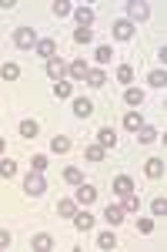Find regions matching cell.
<instances>
[{
  "mask_svg": "<svg viewBox=\"0 0 167 252\" xmlns=\"http://www.w3.org/2000/svg\"><path fill=\"white\" fill-rule=\"evenodd\" d=\"M47 192V178H44V172H30L27 178H24V195L27 198H37V195Z\"/></svg>",
  "mask_w": 167,
  "mask_h": 252,
  "instance_id": "obj_1",
  "label": "cell"
},
{
  "mask_svg": "<svg viewBox=\"0 0 167 252\" xmlns=\"http://www.w3.org/2000/svg\"><path fill=\"white\" fill-rule=\"evenodd\" d=\"M10 40H14L17 51H34V47H37V34H34L30 27H17V31L10 34Z\"/></svg>",
  "mask_w": 167,
  "mask_h": 252,
  "instance_id": "obj_2",
  "label": "cell"
},
{
  "mask_svg": "<svg viewBox=\"0 0 167 252\" xmlns=\"http://www.w3.org/2000/svg\"><path fill=\"white\" fill-rule=\"evenodd\" d=\"M127 20L137 24V20H150V3L147 0H130L127 3Z\"/></svg>",
  "mask_w": 167,
  "mask_h": 252,
  "instance_id": "obj_3",
  "label": "cell"
},
{
  "mask_svg": "<svg viewBox=\"0 0 167 252\" xmlns=\"http://www.w3.org/2000/svg\"><path fill=\"white\" fill-rule=\"evenodd\" d=\"M77 195H74V202L77 205H94L97 202V189H94L91 182H80V185H74Z\"/></svg>",
  "mask_w": 167,
  "mask_h": 252,
  "instance_id": "obj_4",
  "label": "cell"
},
{
  "mask_svg": "<svg viewBox=\"0 0 167 252\" xmlns=\"http://www.w3.org/2000/svg\"><path fill=\"white\" fill-rule=\"evenodd\" d=\"M44 74L57 84V81H64V74H67V64H64L60 58H50V61H47V67H44Z\"/></svg>",
  "mask_w": 167,
  "mask_h": 252,
  "instance_id": "obj_5",
  "label": "cell"
},
{
  "mask_svg": "<svg viewBox=\"0 0 167 252\" xmlns=\"http://www.w3.org/2000/svg\"><path fill=\"white\" fill-rule=\"evenodd\" d=\"M30 246H34V252H54V249H57V239H54L50 232H37Z\"/></svg>",
  "mask_w": 167,
  "mask_h": 252,
  "instance_id": "obj_6",
  "label": "cell"
},
{
  "mask_svg": "<svg viewBox=\"0 0 167 252\" xmlns=\"http://www.w3.org/2000/svg\"><path fill=\"white\" fill-rule=\"evenodd\" d=\"M87 71H91V67H87V61L77 58V61H71V64H67V74H64V78H71V81H84V78H87Z\"/></svg>",
  "mask_w": 167,
  "mask_h": 252,
  "instance_id": "obj_7",
  "label": "cell"
},
{
  "mask_svg": "<svg viewBox=\"0 0 167 252\" xmlns=\"http://www.w3.org/2000/svg\"><path fill=\"white\" fill-rule=\"evenodd\" d=\"M71 222H74V229H77V232H91V229H94V215L87 212V209H77Z\"/></svg>",
  "mask_w": 167,
  "mask_h": 252,
  "instance_id": "obj_8",
  "label": "cell"
},
{
  "mask_svg": "<svg viewBox=\"0 0 167 252\" xmlns=\"http://www.w3.org/2000/svg\"><path fill=\"white\" fill-rule=\"evenodd\" d=\"M34 51H37L44 61H50V58H57V40L54 37H37V47H34Z\"/></svg>",
  "mask_w": 167,
  "mask_h": 252,
  "instance_id": "obj_9",
  "label": "cell"
},
{
  "mask_svg": "<svg viewBox=\"0 0 167 252\" xmlns=\"http://www.w3.org/2000/svg\"><path fill=\"white\" fill-rule=\"evenodd\" d=\"M111 34L117 40H134V24H130V20H114Z\"/></svg>",
  "mask_w": 167,
  "mask_h": 252,
  "instance_id": "obj_10",
  "label": "cell"
},
{
  "mask_svg": "<svg viewBox=\"0 0 167 252\" xmlns=\"http://www.w3.org/2000/svg\"><path fill=\"white\" fill-rule=\"evenodd\" d=\"M87 84H91L94 91H100V88H104V84H107V71H104V67H91V71H87Z\"/></svg>",
  "mask_w": 167,
  "mask_h": 252,
  "instance_id": "obj_11",
  "label": "cell"
},
{
  "mask_svg": "<svg viewBox=\"0 0 167 252\" xmlns=\"http://www.w3.org/2000/svg\"><path fill=\"white\" fill-rule=\"evenodd\" d=\"M164 158H147V165H144V175H147V178H154V182H157V178H164Z\"/></svg>",
  "mask_w": 167,
  "mask_h": 252,
  "instance_id": "obj_12",
  "label": "cell"
},
{
  "mask_svg": "<svg viewBox=\"0 0 167 252\" xmlns=\"http://www.w3.org/2000/svg\"><path fill=\"white\" fill-rule=\"evenodd\" d=\"M120 209H124V215H137L141 212V198H137V192L120 195Z\"/></svg>",
  "mask_w": 167,
  "mask_h": 252,
  "instance_id": "obj_13",
  "label": "cell"
},
{
  "mask_svg": "<svg viewBox=\"0 0 167 252\" xmlns=\"http://www.w3.org/2000/svg\"><path fill=\"white\" fill-rule=\"evenodd\" d=\"M104 219H107V225H120L127 215H124V209H120V202H114V205L104 209Z\"/></svg>",
  "mask_w": 167,
  "mask_h": 252,
  "instance_id": "obj_14",
  "label": "cell"
},
{
  "mask_svg": "<svg viewBox=\"0 0 167 252\" xmlns=\"http://www.w3.org/2000/svg\"><path fill=\"white\" fill-rule=\"evenodd\" d=\"M71 148H74V141L67 135H54V141H50V152H54V155H67Z\"/></svg>",
  "mask_w": 167,
  "mask_h": 252,
  "instance_id": "obj_15",
  "label": "cell"
},
{
  "mask_svg": "<svg viewBox=\"0 0 167 252\" xmlns=\"http://www.w3.org/2000/svg\"><path fill=\"white\" fill-rule=\"evenodd\" d=\"M111 185H114V192H117V195H130V192H134V178H130V175H117Z\"/></svg>",
  "mask_w": 167,
  "mask_h": 252,
  "instance_id": "obj_16",
  "label": "cell"
},
{
  "mask_svg": "<svg viewBox=\"0 0 167 252\" xmlns=\"http://www.w3.org/2000/svg\"><path fill=\"white\" fill-rule=\"evenodd\" d=\"M124 101H127L130 111H137V108L144 104V91H141V88H127V91H124Z\"/></svg>",
  "mask_w": 167,
  "mask_h": 252,
  "instance_id": "obj_17",
  "label": "cell"
},
{
  "mask_svg": "<svg viewBox=\"0 0 167 252\" xmlns=\"http://www.w3.org/2000/svg\"><path fill=\"white\" fill-rule=\"evenodd\" d=\"M137 141H141V145H154V141H157V128L144 121V125L137 128Z\"/></svg>",
  "mask_w": 167,
  "mask_h": 252,
  "instance_id": "obj_18",
  "label": "cell"
},
{
  "mask_svg": "<svg viewBox=\"0 0 167 252\" xmlns=\"http://www.w3.org/2000/svg\"><path fill=\"white\" fill-rule=\"evenodd\" d=\"M74 115L77 118H91L94 115V101L91 97H74Z\"/></svg>",
  "mask_w": 167,
  "mask_h": 252,
  "instance_id": "obj_19",
  "label": "cell"
},
{
  "mask_svg": "<svg viewBox=\"0 0 167 252\" xmlns=\"http://www.w3.org/2000/svg\"><path fill=\"white\" fill-rule=\"evenodd\" d=\"M74 20H77V27H87V31H91V27H94V10H91V7H77Z\"/></svg>",
  "mask_w": 167,
  "mask_h": 252,
  "instance_id": "obj_20",
  "label": "cell"
},
{
  "mask_svg": "<svg viewBox=\"0 0 167 252\" xmlns=\"http://www.w3.org/2000/svg\"><path fill=\"white\" fill-rule=\"evenodd\" d=\"M17 131H20V138H37V135H40V125L34 121V118H24Z\"/></svg>",
  "mask_w": 167,
  "mask_h": 252,
  "instance_id": "obj_21",
  "label": "cell"
},
{
  "mask_svg": "<svg viewBox=\"0 0 167 252\" xmlns=\"http://www.w3.org/2000/svg\"><path fill=\"white\" fill-rule=\"evenodd\" d=\"M97 145H100V148H114V145H117V131H114V128H100V131H97Z\"/></svg>",
  "mask_w": 167,
  "mask_h": 252,
  "instance_id": "obj_22",
  "label": "cell"
},
{
  "mask_svg": "<svg viewBox=\"0 0 167 252\" xmlns=\"http://www.w3.org/2000/svg\"><path fill=\"white\" fill-rule=\"evenodd\" d=\"M74 212H77L74 198H60V202H57V215H60V219H74Z\"/></svg>",
  "mask_w": 167,
  "mask_h": 252,
  "instance_id": "obj_23",
  "label": "cell"
},
{
  "mask_svg": "<svg viewBox=\"0 0 167 252\" xmlns=\"http://www.w3.org/2000/svg\"><path fill=\"white\" fill-rule=\"evenodd\" d=\"M94 61H97V67L111 64V61H114V47H107V44H100V47L94 51Z\"/></svg>",
  "mask_w": 167,
  "mask_h": 252,
  "instance_id": "obj_24",
  "label": "cell"
},
{
  "mask_svg": "<svg viewBox=\"0 0 167 252\" xmlns=\"http://www.w3.org/2000/svg\"><path fill=\"white\" fill-rule=\"evenodd\" d=\"M120 125H124V128H127L130 135H134V131H137V128H141V125H144V118H141V111H127V115H124V121H120Z\"/></svg>",
  "mask_w": 167,
  "mask_h": 252,
  "instance_id": "obj_25",
  "label": "cell"
},
{
  "mask_svg": "<svg viewBox=\"0 0 167 252\" xmlns=\"http://www.w3.org/2000/svg\"><path fill=\"white\" fill-rule=\"evenodd\" d=\"M147 84H150V88H161V91H164V88H167V71H164V67L150 71V74H147Z\"/></svg>",
  "mask_w": 167,
  "mask_h": 252,
  "instance_id": "obj_26",
  "label": "cell"
},
{
  "mask_svg": "<svg viewBox=\"0 0 167 252\" xmlns=\"http://www.w3.org/2000/svg\"><path fill=\"white\" fill-rule=\"evenodd\" d=\"M0 78H3V81H17L20 78V64H14V61L0 64Z\"/></svg>",
  "mask_w": 167,
  "mask_h": 252,
  "instance_id": "obj_27",
  "label": "cell"
},
{
  "mask_svg": "<svg viewBox=\"0 0 167 252\" xmlns=\"http://www.w3.org/2000/svg\"><path fill=\"white\" fill-rule=\"evenodd\" d=\"M74 44H77V47H87V44H94V31H87V27H77V31H74Z\"/></svg>",
  "mask_w": 167,
  "mask_h": 252,
  "instance_id": "obj_28",
  "label": "cell"
},
{
  "mask_svg": "<svg viewBox=\"0 0 167 252\" xmlns=\"http://www.w3.org/2000/svg\"><path fill=\"white\" fill-rule=\"evenodd\" d=\"M84 155H87V161H94V165H97V161H104L107 148H100V145H87V148H84Z\"/></svg>",
  "mask_w": 167,
  "mask_h": 252,
  "instance_id": "obj_29",
  "label": "cell"
},
{
  "mask_svg": "<svg viewBox=\"0 0 167 252\" xmlns=\"http://www.w3.org/2000/svg\"><path fill=\"white\" fill-rule=\"evenodd\" d=\"M150 215H154V219H164L167 215V198L164 195H157V198L150 202Z\"/></svg>",
  "mask_w": 167,
  "mask_h": 252,
  "instance_id": "obj_30",
  "label": "cell"
},
{
  "mask_svg": "<svg viewBox=\"0 0 167 252\" xmlns=\"http://www.w3.org/2000/svg\"><path fill=\"white\" fill-rule=\"evenodd\" d=\"M17 175V161L14 158H0V178H14Z\"/></svg>",
  "mask_w": 167,
  "mask_h": 252,
  "instance_id": "obj_31",
  "label": "cell"
},
{
  "mask_svg": "<svg viewBox=\"0 0 167 252\" xmlns=\"http://www.w3.org/2000/svg\"><path fill=\"white\" fill-rule=\"evenodd\" d=\"M114 246H117V235H114V232L104 229V232L97 235V249H114Z\"/></svg>",
  "mask_w": 167,
  "mask_h": 252,
  "instance_id": "obj_32",
  "label": "cell"
},
{
  "mask_svg": "<svg viewBox=\"0 0 167 252\" xmlns=\"http://www.w3.org/2000/svg\"><path fill=\"white\" fill-rule=\"evenodd\" d=\"M64 182H67V185H80V182H84V175H80V168H74V165H67V168H64Z\"/></svg>",
  "mask_w": 167,
  "mask_h": 252,
  "instance_id": "obj_33",
  "label": "cell"
},
{
  "mask_svg": "<svg viewBox=\"0 0 167 252\" xmlns=\"http://www.w3.org/2000/svg\"><path fill=\"white\" fill-rule=\"evenodd\" d=\"M117 81L130 88V81H134V67H130V64H120V67H117Z\"/></svg>",
  "mask_w": 167,
  "mask_h": 252,
  "instance_id": "obj_34",
  "label": "cell"
},
{
  "mask_svg": "<svg viewBox=\"0 0 167 252\" xmlns=\"http://www.w3.org/2000/svg\"><path fill=\"white\" fill-rule=\"evenodd\" d=\"M54 94H57V97H71V94H74L71 81H67V78H64V81H57V84H54Z\"/></svg>",
  "mask_w": 167,
  "mask_h": 252,
  "instance_id": "obj_35",
  "label": "cell"
},
{
  "mask_svg": "<svg viewBox=\"0 0 167 252\" xmlns=\"http://www.w3.org/2000/svg\"><path fill=\"white\" fill-rule=\"evenodd\" d=\"M47 165H50L47 155H30V168H34V172H47Z\"/></svg>",
  "mask_w": 167,
  "mask_h": 252,
  "instance_id": "obj_36",
  "label": "cell"
},
{
  "mask_svg": "<svg viewBox=\"0 0 167 252\" xmlns=\"http://www.w3.org/2000/svg\"><path fill=\"white\" fill-rule=\"evenodd\" d=\"M71 10H74V7H71L67 0H57V3H54V17H67Z\"/></svg>",
  "mask_w": 167,
  "mask_h": 252,
  "instance_id": "obj_37",
  "label": "cell"
},
{
  "mask_svg": "<svg viewBox=\"0 0 167 252\" xmlns=\"http://www.w3.org/2000/svg\"><path fill=\"white\" fill-rule=\"evenodd\" d=\"M137 232L150 235V232H154V219H137Z\"/></svg>",
  "mask_w": 167,
  "mask_h": 252,
  "instance_id": "obj_38",
  "label": "cell"
},
{
  "mask_svg": "<svg viewBox=\"0 0 167 252\" xmlns=\"http://www.w3.org/2000/svg\"><path fill=\"white\" fill-rule=\"evenodd\" d=\"M7 246H10V232H3V229H0V249H7Z\"/></svg>",
  "mask_w": 167,
  "mask_h": 252,
  "instance_id": "obj_39",
  "label": "cell"
},
{
  "mask_svg": "<svg viewBox=\"0 0 167 252\" xmlns=\"http://www.w3.org/2000/svg\"><path fill=\"white\" fill-rule=\"evenodd\" d=\"M3 152H7V141H3V138H0V155H3Z\"/></svg>",
  "mask_w": 167,
  "mask_h": 252,
  "instance_id": "obj_40",
  "label": "cell"
}]
</instances>
